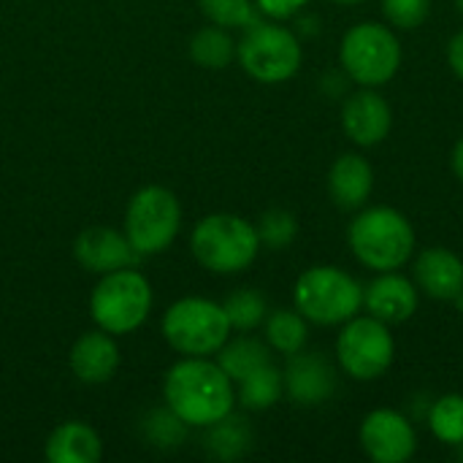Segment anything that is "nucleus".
I'll list each match as a JSON object with an SVG mask.
<instances>
[{
  "mask_svg": "<svg viewBox=\"0 0 463 463\" xmlns=\"http://www.w3.org/2000/svg\"><path fill=\"white\" fill-rule=\"evenodd\" d=\"M163 399L184 426L209 429L233 412L236 385L220 364L184 355V361L168 369Z\"/></svg>",
  "mask_w": 463,
  "mask_h": 463,
  "instance_id": "f257e3e1",
  "label": "nucleus"
},
{
  "mask_svg": "<svg viewBox=\"0 0 463 463\" xmlns=\"http://www.w3.org/2000/svg\"><path fill=\"white\" fill-rule=\"evenodd\" d=\"M347 244L369 271H399L415 252V228L393 206H364L350 222Z\"/></svg>",
  "mask_w": 463,
  "mask_h": 463,
  "instance_id": "f03ea898",
  "label": "nucleus"
},
{
  "mask_svg": "<svg viewBox=\"0 0 463 463\" xmlns=\"http://www.w3.org/2000/svg\"><path fill=\"white\" fill-rule=\"evenodd\" d=\"M190 250L203 269L214 274H239L255 263L260 252V236L258 228L244 217L209 214L195 225Z\"/></svg>",
  "mask_w": 463,
  "mask_h": 463,
  "instance_id": "7ed1b4c3",
  "label": "nucleus"
},
{
  "mask_svg": "<svg viewBox=\"0 0 463 463\" xmlns=\"http://www.w3.org/2000/svg\"><path fill=\"white\" fill-rule=\"evenodd\" d=\"M404 52L393 27L380 22L353 24L339 43V62L358 87H383L402 68Z\"/></svg>",
  "mask_w": 463,
  "mask_h": 463,
  "instance_id": "20e7f679",
  "label": "nucleus"
},
{
  "mask_svg": "<svg viewBox=\"0 0 463 463\" xmlns=\"http://www.w3.org/2000/svg\"><path fill=\"white\" fill-rule=\"evenodd\" d=\"M296 309L315 326H342L364 307V288L336 266L307 269L293 288Z\"/></svg>",
  "mask_w": 463,
  "mask_h": 463,
  "instance_id": "39448f33",
  "label": "nucleus"
},
{
  "mask_svg": "<svg viewBox=\"0 0 463 463\" xmlns=\"http://www.w3.org/2000/svg\"><path fill=\"white\" fill-rule=\"evenodd\" d=\"M152 309V288L133 266L100 277L90 296V315L95 326L111 336L133 334L144 326Z\"/></svg>",
  "mask_w": 463,
  "mask_h": 463,
  "instance_id": "423d86ee",
  "label": "nucleus"
},
{
  "mask_svg": "<svg viewBox=\"0 0 463 463\" xmlns=\"http://www.w3.org/2000/svg\"><path fill=\"white\" fill-rule=\"evenodd\" d=\"M231 320L222 304L209 298H179L163 315L165 342L187 358H209L231 339Z\"/></svg>",
  "mask_w": 463,
  "mask_h": 463,
  "instance_id": "0eeeda50",
  "label": "nucleus"
},
{
  "mask_svg": "<svg viewBox=\"0 0 463 463\" xmlns=\"http://www.w3.org/2000/svg\"><path fill=\"white\" fill-rule=\"evenodd\" d=\"M236 57L250 79L260 84H282L298 73L304 52L293 30L277 22L255 19L252 24H247L236 46Z\"/></svg>",
  "mask_w": 463,
  "mask_h": 463,
  "instance_id": "6e6552de",
  "label": "nucleus"
},
{
  "mask_svg": "<svg viewBox=\"0 0 463 463\" xmlns=\"http://www.w3.org/2000/svg\"><path fill=\"white\" fill-rule=\"evenodd\" d=\"M393 355L396 342L388 323L372 315H355L342 323L336 336V364L347 377L358 383H374L391 369Z\"/></svg>",
  "mask_w": 463,
  "mask_h": 463,
  "instance_id": "1a4fd4ad",
  "label": "nucleus"
},
{
  "mask_svg": "<svg viewBox=\"0 0 463 463\" xmlns=\"http://www.w3.org/2000/svg\"><path fill=\"white\" fill-rule=\"evenodd\" d=\"M179 225H182L179 198L160 184L141 187L128 203L125 236L141 258L165 252L174 244Z\"/></svg>",
  "mask_w": 463,
  "mask_h": 463,
  "instance_id": "9d476101",
  "label": "nucleus"
},
{
  "mask_svg": "<svg viewBox=\"0 0 463 463\" xmlns=\"http://www.w3.org/2000/svg\"><path fill=\"white\" fill-rule=\"evenodd\" d=\"M358 442L374 463H407L418 450L412 423L391 407L372 410L358 429Z\"/></svg>",
  "mask_w": 463,
  "mask_h": 463,
  "instance_id": "9b49d317",
  "label": "nucleus"
},
{
  "mask_svg": "<svg viewBox=\"0 0 463 463\" xmlns=\"http://www.w3.org/2000/svg\"><path fill=\"white\" fill-rule=\"evenodd\" d=\"M393 128L391 103L377 92V87H361L347 95L342 106V130L355 146H377L388 138Z\"/></svg>",
  "mask_w": 463,
  "mask_h": 463,
  "instance_id": "f8f14e48",
  "label": "nucleus"
},
{
  "mask_svg": "<svg viewBox=\"0 0 463 463\" xmlns=\"http://www.w3.org/2000/svg\"><path fill=\"white\" fill-rule=\"evenodd\" d=\"M420 304V290L415 279L402 277L399 271H383L364 288V307L372 317L402 326L407 323Z\"/></svg>",
  "mask_w": 463,
  "mask_h": 463,
  "instance_id": "ddd939ff",
  "label": "nucleus"
},
{
  "mask_svg": "<svg viewBox=\"0 0 463 463\" xmlns=\"http://www.w3.org/2000/svg\"><path fill=\"white\" fill-rule=\"evenodd\" d=\"M282 380H285V393L290 396V402L301 407H317L328 402L336 391V372L317 353L301 350L296 355H288Z\"/></svg>",
  "mask_w": 463,
  "mask_h": 463,
  "instance_id": "4468645a",
  "label": "nucleus"
},
{
  "mask_svg": "<svg viewBox=\"0 0 463 463\" xmlns=\"http://www.w3.org/2000/svg\"><path fill=\"white\" fill-rule=\"evenodd\" d=\"M412 279L434 301L463 298V260L448 247H429L415 258Z\"/></svg>",
  "mask_w": 463,
  "mask_h": 463,
  "instance_id": "2eb2a0df",
  "label": "nucleus"
},
{
  "mask_svg": "<svg viewBox=\"0 0 463 463\" xmlns=\"http://www.w3.org/2000/svg\"><path fill=\"white\" fill-rule=\"evenodd\" d=\"M73 255L84 269H90L95 274H109L117 269L136 266V260L141 258L133 250V244L128 241V236L111 231V228L81 231L79 239L73 241Z\"/></svg>",
  "mask_w": 463,
  "mask_h": 463,
  "instance_id": "dca6fc26",
  "label": "nucleus"
},
{
  "mask_svg": "<svg viewBox=\"0 0 463 463\" xmlns=\"http://www.w3.org/2000/svg\"><path fill=\"white\" fill-rule=\"evenodd\" d=\"M374 190V168L372 163L358 155L347 152L334 160L328 171V195L345 212H358L369 203Z\"/></svg>",
  "mask_w": 463,
  "mask_h": 463,
  "instance_id": "f3484780",
  "label": "nucleus"
},
{
  "mask_svg": "<svg viewBox=\"0 0 463 463\" xmlns=\"http://www.w3.org/2000/svg\"><path fill=\"white\" fill-rule=\"evenodd\" d=\"M119 347L106 331H87L71 347V372L84 385H103L117 374Z\"/></svg>",
  "mask_w": 463,
  "mask_h": 463,
  "instance_id": "a211bd4d",
  "label": "nucleus"
},
{
  "mask_svg": "<svg viewBox=\"0 0 463 463\" xmlns=\"http://www.w3.org/2000/svg\"><path fill=\"white\" fill-rule=\"evenodd\" d=\"M43 453L52 463H98L103 456V442L92 426L68 420L49 434Z\"/></svg>",
  "mask_w": 463,
  "mask_h": 463,
  "instance_id": "6ab92c4d",
  "label": "nucleus"
},
{
  "mask_svg": "<svg viewBox=\"0 0 463 463\" xmlns=\"http://www.w3.org/2000/svg\"><path fill=\"white\" fill-rule=\"evenodd\" d=\"M266 345L279 355H296L307 347L309 320L298 309H277L266 315Z\"/></svg>",
  "mask_w": 463,
  "mask_h": 463,
  "instance_id": "aec40b11",
  "label": "nucleus"
},
{
  "mask_svg": "<svg viewBox=\"0 0 463 463\" xmlns=\"http://www.w3.org/2000/svg\"><path fill=\"white\" fill-rule=\"evenodd\" d=\"M217 364L222 366V372L236 383H241L247 374H252L255 369L271 364V353L269 345H263L260 339L252 336H239L233 342H225L217 353Z\"/></svg>",
  "mask_w": 463,
  "mask_h": 463,
  "instance_id": "412c9836",
  "label": "nucleus"
},
{
  "mask_svg": "<svg viewBox=\"0 0 463 463\" xmlns=\"http://www.w3.org/2000/svg\"><path fill=\"white\" fill-rule=\"evenodd\" d=\"M239 385V404L244 407V410H255V412H260V410H269V407H274L279 399H282V393H285V380H282V372L274 366V364H266V366H260V369H255L252 374H247L241 383H236Z\"/></svg>",
  "mask_w": 463,
  "mask_h": 463,
  "instance_id": "4be33fe9",
  "label": "nucleus"
},
{
  "mask_svg": "<svg viewBox=\"0 0 463 463\" xmlns=\"http://www.w3.org/2000/svg\"><path fill=\"white\" fill-rule=\"evenodd\" d=\"M190 57L203 68H225L236 57V43L228 27L209 24L198 30L190 41Z\"/></svg>",
  "mask_w": 463,
  "mask_h": 463,
  "instance_id": "5701e85b",
  "label": "nucleus"
},
{
  "mask_svg": "<svg viewBox=\"0 0 463 463\" xmlns=\"http://www.w3.org/2000/svg\"><path fill=\"white\" fill-rule=\"evenodd\" d=\"M429 429L431 434L450 448L463 445V396L461 393H445L439 396L429 410Z\"/></svg>",
  "mask_w": 463,
  "mask_h": 463,
  "instance_id": "b1692460",
  "label": "nucleus"
},
{
  "mask_svg": "<svg viewBox=\"0 0 463 463\" xmlns=\"http://www.w3.org/2000/svg\"><path fill=\"white\" fill-rule=\"evenodd\" d=\"M209 450L217 456V458H239L247 453L250 442H252V434L247 429V423L241 418H233V412L228 418H222L220 423L209 426Z\"/></svg>",
  "mask_w": 463,
  "mask_h": 463,
  "instance_id": "393cba45",
  "label": "nucleus"
},
{
  "mask_svg": "<svg viewBox=\"0 0 463 463\" xmlns=\"http://www.w3.org/2000/svg\"><path fill=\"white\" fill-rule=\"evenodd\" d=\"M222 309H225V315H228V320H231V328H236V331H252V328H258V326L266 320V315H269L266 298H263L258 290H252V288L236 290V293L222 304Z\"/></svg>",
  "mask_w": 463,
  "mask_h": 463,
  "instance_id": "a878e982",
  "label": "nucleus"
},
{
  "mask_svg": "<svg viewBox=\"0 0 463 463\" xmlns=\"http://www.w3.org/2000/svg\"><path fill=\"white\" fill-rule=\"evenodd\" d=\"M201 11L212 24L220 27H247L258 19L255 0H198Z\"/></svg>",
  "mask_w": 463,
  "mask_h": 463,
  "instance_id": "bb28decb",
  "label": "nucleus"
},
{
  "mask_svg": "<svg viewBox=\"0 0 463 463\" xmlns=\"http://www.w3.org/2000/svg\"><path fill=\"white\" fill-rule=\"evenodd\" d=\"M255 228H258V236H260V247H269V250H285V247H290V241L298 233L296 217L290 212H285V209L266 212Z\"/></svg>",
  "mask_w": 463,
  "mask_h": 463,
  "instance_id": "cd10ccee",
  "label": "nucleus"
},
{
  "mask_svg": "<svg viewBox=\"0 0 463 463\" xmlns=\"http://www.w3.org/2000/svg\"><path fill=\"white\" fill-rule=\"evenodd\" d=\"M383 14L393 30H418L431 16V0H383Z\"/></svg>",
  "mask_w": 463,
  "mask_h": 463,
  "instance_id": "c85d7f7f",
  "label": "nucleus"
},
{
  "mask_svg": "<svg viewBox=\"0 0 463 463\" xmlns=\"http://www.w3.org/2000/svg\"><path fill=\"white\" fill-rule=\"evenodd\" d=\"M309 0H255L258 11L271 16V19H290L296 16Z\"/></svg>",
  "mask_w": 463,
  "mask_h": 463,
  "instance_id": "c756f323",
  "label": "nucleus"
},
{
  "mask_svg": "<svg viewBox=\"0 0 463 463\" xmlns=\"http://www.w3.org/2000/svg\"><path fill=\"white\" fill-rule=\"evenodd\" d=\"M448 65H450V71L463 81V27L450 38V43H448Z\"/></svg>",
  "mask_w": 463,
  "mask_h": 463,
  "instance_id": "7c9ffc66",
  "label": "nucleus"
},
{
  "mask_svg": "<svg viewBox=\"0 0 463 463\" xmlns=\"http://www.w3.org/2000/svg\"><path fill=\"white\" fill-rule=\"evenodd\" d=\"M453 174L458 176V182L463 184V136L458 138V144L453 146Z\"/></svg>",
  "mask_w": 463,
  "mask_h": 463,
  "instance_id": "2f4dec72",
  "label": "nucleus"
},
{
  "mask_svg": "<svg viewBox=\"0 0 463 463\" xmlns=\"http://www.w3.org/2000/svg\"><path fill=\"white\" fill-rule=\"evenodd\" d=\"M334 3H347L350 5V3H364V0H334Z\"/></svg>",
  "mask_w": 463,
  "mask_h": 463,
  "instance_id": "473e14b6",
  "label": "nucleus"
},
{
  "mask_svg": "<svg viewBox=\"0 0 463 463\" xmlns=\"http://www.w3.org/2000/svg\"><path fill=\"white\" fill-rule=\"evenodd\" d=\"M461 458H463V445H461Z\"/></svg>",
  "mask_w": 463,
  "mask_h": 463,
  "instance_id": "72a5a7b5",
  "label": "nucleus"
}]
</instances>
